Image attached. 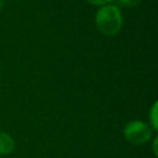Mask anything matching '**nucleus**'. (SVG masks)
<instances>
[{
  "label": "nucleus",
  "instance_id": "f257e3e1",
  "mask_svg": "<svg viewBox=\"0 0 158 158\" xmlns=\"http://www.w3.org/2000/svg\"><path fill=\"white\" fill-rule=\"evenodd\" d=\"M123 19L116 5H102L95 14V25L105 36H115L120 32Z\"/></svg>",
  "mask_w": 158,
  "mask_h": 158
},
{
  "label": "nucleus",
  "instance_id": "f03ea898",
  "mask_svg": "<svg viewBox=\"0 0 158 158\" xmlns=\"http://www.w3.org/2000/svg\"><path fill=\"white\" fill-rule=\"evenodd\" d=\"M153 130L149 126V123L144 121L133 120L126 123L123 127V136L126 141H128L132 144H143L152 137Z\"/></svg>",
  "mask_w": 158,
  "mask_h": 158
},
{
  "label": "nucleus",
  "instance_id": "7ed1b4c3",
  "mask_svg": "<svg viewBox=\"0 0 158 158\" xmlns=\"http://www.w3.org/2000/svg\"><path fill=\"white\" fill-rule=\"evenodd\" d=\"M15 148V141L14 138L7 135L6 132L0 131V156L10 154Z\"/></svg>",
  "mask_w": 158,
  "mask_h": 158
},
{
  "label": "nucleus",
  "instance_id": "20e7f679",
  "mask_svg": "<svg viewBox=\"0 0 158 158\" xmlns=\"http://www.w3.org/2000/svg\"><path fill=\"white\" fill-rule=\"evenodd\" d=\"M157 102H154L149 110V121H151V127L153 131L158 130V120H157Z\"/></svg>",
  "mask_w": 158,
  "mask_h": 158
},
{
  "label": "nucleus",
  "instance_id": "39448f33",
  "mask_svg": "<svg viewBox=\"0 0 158 158\" xmlns=\"http://www.w3.org/2000/svg\"><path fill=\"white\" fill-rule=\"evenodd\" d=\"M117 2L125 7H133V6L138 5L141 2V0H117Z\"/></svg>",
  "mask_w": 158,
  "mask_h": 158
},
{
  "label": "nucleus",
  "instance_id": "423d86ee",
  "mask_svg": "<svg viewBox=\"0 0 158 158\" xmlns=\"http://www.w3.org/2000/svg\"><path fill=\"white\" fill-rule=\"evenodd\" d=\"M85 1H88L89 4H91V5H107L109 2H111L112 0H85Z\"/></svg>",
  "mask_w": 158,
  "mask_h": 158
},
{
  "label": "nucleus",
  "instance_id": "0eeeda50",
  "mask_svg": "<svg viewBox=\"0 0 158 158\" xmlns=\"http://www.w3.org/2000/svg\"><path fill=\"white\" fill-rule=\"evenodd\" d=\"M157 142H158V138L154 137V141H153V151H154V154H157Z\"/></svg>",
  "mask_w": 158,
  "mask_h": 158
},
{
  "label": "nucleus",
  "instance_id": "6e6552de",
  "mask_svg": "<svg viewBox=\"0 0 158 158\" xmlns=\"http://www.w3.org/2000/svg\"><path fill=\"white\" fill-rule=\"evenodd\" d=\"M4 4H5V0H0V9L4 6Z\"/></svg>",
  "mask_w": 158,
  "mask_h": 158
}]
</instances>
